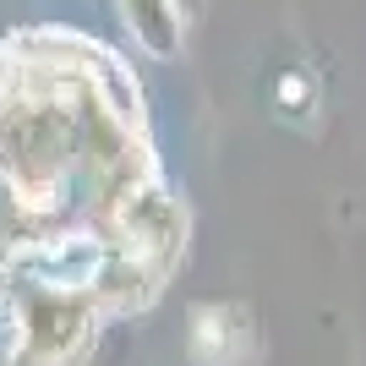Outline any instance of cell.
Returning <instances> with one entry per match:
<instances>
[{"label": "cell", "mask_w": 366, "mask_h": 366, "mask_svg": "<svg viewBox=\"0 0 366 366\" xmlns=\"http://www.w3.org/2000/svg\"><path fill=\"white\" fill-rule=\"evenodd\" d=\"M257 334L241 306H197L192 312V361L197 366H252Z\"/></svg>", "instance_id": "obj_1"}, {"label": "cell", "mask_w": 366, "mask_h": 366, "mask_svg": "<svg viewBox=\"0 0 366 366\" xmlns=\"http://www.w3.org/2000/svg\"><path fill=\"white\" fill-rule=\"evenodd\" d=\"M279 104H285V115H301V104L312 109V82H306L301 71H290L279 82Z\"/></svg>", "instance_id": "obj_2"}]
</instances>
